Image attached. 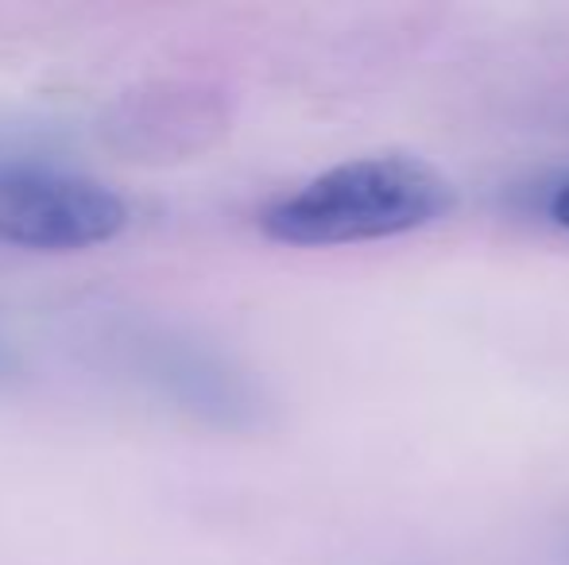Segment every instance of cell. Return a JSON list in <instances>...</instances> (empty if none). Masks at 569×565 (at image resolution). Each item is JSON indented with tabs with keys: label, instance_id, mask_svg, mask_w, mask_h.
<instances>
[{
	"label": "cell",
	"instance_id": "cell-1",
	"mask_svg": "<svg viewBox=\"0 0 569 565\" xmlns=\"http://www.w3.org/2000/svg\"><path fill=\"white\" fill-rule=\"evenodd\" d=\"M453 182L403 151L345 159L260 210L268 241L291 249H338L419 233L450 218Z\"/></svg>",
	"mask_w": 569,
	"mask_h": 565
},
{
	"label": "cell",
	"instance_id": "cell-4",
	"mask_svg": "<svg viewBox=\"0 0 569 565\" xmlns=\"http://www.w3.org/2000/svg\"><path fill=\"white\" fill-rule=\"evenodd\" d=\"M547 213H550V221H555L558 229H566V233H569V179H566V182H558V186L550 190Z\"/></svg>",
	"mask_w": 569,
	"mask_h": 565
},
{
	"label": "cell",
	"instance_id": "cell-3",
	"mask_svg": "<svg viewBox=\"0 0 569 565\" xmlns=\"http://www.w3.org/2000/svg\"><path fill=\"white\" fill-rule=\"evenodd\" d=\"M148 380L163 387V395L202 423L226 430H252L268 418V400L240 364L221 356L218 349L194 341L167 337L163 345H148Z\"/></svg>",
	"mask_w": 569,
	"mask_h": 565
},
{
	"label": "cell",
	"instance_id": "cell-5",
	"mask_svg": "<svg viewBox=\"0 0 569 565\" xmlns=\"http://www.w3.org/2000/svg\"><path fill=\"white\" fill-rule=\"evenodd\" d=\"M566 562H569V558H566Z\"/></svg>",
	"mask_w": 569,
	"mask_h": 565
},
{
	"label": "cell",
	"instance_id": "cell-2",
	"mask_svg": "<svg viewBox=\"0 0 569 565\" xmlns=\"http://www.w3.org/2000/svg\"><path fill=\"white\" fill-rule=\"evenodd\" d=\"M128 202L98 179L31 163H0V244L90 252L128 229Z\"/></svg>",
	"mask_w": 569,
	"mask_h": 565
}]
</instances>
